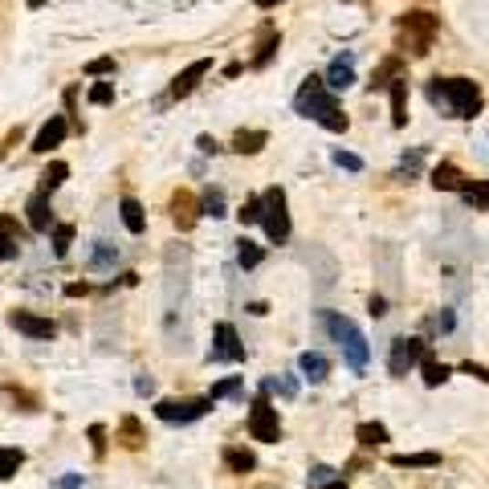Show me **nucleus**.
Wrapping results in <instances>:
<instances>
[{"instance_id":"f257e3e1","label":"nucleus","mask_w":489,"mask_h":489,"mask_svg":"<svg viewBox=\"0 0 489 489\" xmlns=\"http://www.w3.org/2000/svg\"><path fill=\"white\" fill-rule=\"evenodd\" d=\"M424 94L444 119H477L485 107V94L473 78H428Z\"/></svg>"},{"instance_id":"f03ea898","label":"nucleus","mask_w":489,"mask_h":489,"mask_svg":"<svg viewBox=\"0 0 489 489\" xmlns=\"http://www.w3.org/2000/svg\"><path fill=\"white\" fill-rule=\"evenodd\" d=\"M294 110H298L302 119L322 122V127L335 130V135H343V130L351 127V119H347L343 107L335 102V90H330V86L322 82L318 74H310V78H306V82L298 86V94H294Z\"/></svg>"},{"instance_id":"7ed1b4c3","label":"nucleus","mask_w":489,"mask_h":489,"mask_svg":"<svg viewBox=\"0 0 489 489\" xmlns=\"http://www.w3.org/2000/svg\"><path fill=\"white\" fill-rule=\"evenodd\" d=\"M318 322H322V330H327L330 338L338 343V351H343V359L351 371H363L367 359H371V347H367V338H363V330L355 327L351 318H343V314H318Z\"/></svg>"},{"instance_id":"20e7f679","label":"nucleus","mask_w":489,"mask_h":489,"mask_svg":"<svg viewBox=\"0 0 489 489\" xmlns=\"http://www.w3.org/2000/svg\"><path fill=\"white\" fill-rule=\"evenodd\" d=\"M400 46H404V54L412 57H424L428 49H432L436 33H441V21H436L432 13H424V8H412V13L400 16Z\"/></svg>"},{"instance_id":"39448f33","label":"nucleus","mask_w":489,"mask_h":489,"mask_svg":"<svg viewBox=\"0 0 489 489\" xmlns=\"http://www.w3.org/2000/svg\"><path fill=\"white\" fill-rule=\"evenodd\" d=\"M261 224H265V233H269V241L274 244L290 241V204H286L282 188L261 192Z\"/></svg>"},{"instance_id":"423d86ee","label":"nucleus","mask_w":489,"mask_h":489,"mask_svg":"<svg viewBox=\"0 0 489 489\" xmlns=\"http://www.w3.org/2000/svg\"><path fill=\"white\" fill-rule=\"evenodd\" d=\"M249 436L261 444H277L282 441V421H277V408L269 404V396H257L249 404Z\"/></svg>"},{"instance_id":"0eeeda50","label":"nucleus","mask_w":489,"mask_h":489,"mask_svg":"<svg viewBox=\"0 0 489 489\" xmlns=\"http://www.w3.org/2000/svg\"><path fill=\"white\" fill-rule=\"evenodd\" d=\"M424 351H428V343L424 338H408V335H400L396 343H391V355H388V371L396 375V380H404L408 371H416L421 367V359H424Z\"/></svg>"},{"instance_id":"6e6552de","label":"nucleus","mask_w":489,"mask_h":489,"mask_svg":"<svg viewBox=\"0 0 489 489\" xmlns=\"http://www.w3.org/2000/svg\"><path fill=\"white\" fill-rule=\"evenodd\" d=\"M208 408H213V400L208 396H196V400H160L155 404V416L168 424H192L200 421V416H208Z\"/></svg>"},{"instance_id":"1a4fd4ad","label":"nucleus","mask_w":489,"mask_h":489,"mask_svg":"<svg viewBox=\"0 0 489 489\" xmlns=\"http://www.w3.org/2000/svg\"><path fill=\"white\" fill-rule=\"evenodd\" d=\"M213 351H208V363H241L244 359V347L237 338V327L233 322H221V327L213 330Z\"/></svg>"},{"instance_id":"9d476101","label":"nucleus","mask_w":489,"mask_h":489,"mask_svg":"<svg viewBox=\"0 0 489 489\" xmlns=\"http://www.w3.org/2000/svg\"><path fill=\"white\" fill-rule=\"evenodd\" d=\"M8 327L21 330V335H29V338H54L57 335L54 322L41 318V314H33V310H13L8 314Z\"/></svg>"},{"instance_id":"9b49d317","label":"nucleus","mask_w":489,"mask_h":489,"mask_svg":"<svg viewBox=\"0 0 489 489\" xmlns=\"http://www.w3.org/2000/svg\"><path fill=\"white\" fill-rule=\"evenodd\" d=\"M208 69H213V61H208V57H196L188 69H183V74L172 78V86H168V99H188V94L196 90V86H200V78H204Z\"/></svg>"},{"instance_id":"f8f14e48","label":"nucleus","mask_w":489,"mask_h":489,"mask_svg":"<svg viewBox=\"0 0 489 489\" xmlns=\"http://www.w3.org/2000/svg\"><path fill=\"white\" fill-rule=\"evenodd\" d=\"M172 221H176L180 233H192V229H196L200 204H196V196H192V192H176V196H172Z\"/></svg>"},{"instance_id":"ddd939ff","label":"nucleus","mask_w":489,"mask_h":489,"mask_svg":"<svg viewBox=\"0 0 489 489\" xmlns=\"http://www.w3.org/2000/svg\"><path fill=\"white\" fill-rule=\"evenodd\" d=\"M25 213H29V229L33 233H49L54 229V204H49V196L46 192H33L29 196V204H25Z\"/></svg>"},{"instance_id":"4468645a","label":"nucleus","mask_w":489,"mask_h":489,"mask_svg":"<svg viewBox=\"0 0 489 489\" xmlns=\"http://www.w3.org/2000/svg\"><path fill=\"white\" fill-rule=\"evenodd\" d=\"M66 130H69V122L61 119V115H54V119L46 122V127L37 130V139H33V147H29V151L49 155V151H54V147H61V139H66Z\"/></svg>"},{"instance_id":"2eb2a0df","label":"nucleus","mask_w":489,"mask_h":489,"mask_svg":"<svg viewBox=\"0 0 489 489\" xmlns=\"http://www.w3.org/2000/svg\"><path fill=\"white\" fill-rule=\"evenodd\" d=\"M322 82H327L330 90H347V86H355V57H351V54L335 57V61H330V69H327V78H322Z\"/></svg>"},{"instance_id":"dca6fc26","label":"nucleus","mask_w":489,"mask_h":489,"mask_svg":"<svg viewBox=\"0 0 489 489\" xmlns=\"http://www.w3.org/2000/svg\"><path fill=\"white\" fill-rule=\"evenodd\" d=\"M469 183V176L457 168V163H436L432 168V188L436 192H461Z\"/></svg>"},{"instance_id":"f3484780","label":"nucleus","mask_w":489,"mask_h":489,"mask_svg":"<svg viewBox=\"0 0 489 489\" xmlns=\"http://www.w3.org/2000/svg\"><path fill=\"white\" fill-rule=\"evenodd\" d=\"M396 78H404V57H388V61H383V66L371 74L367 90H371V94H375V90H388V86L396 82Z\"/></svg>"},{"instance_id":"a211bd4d","label":"nucleus","mask_w":489,"mask_h":489,"mask_svg":"<svg viewBox=\"0 0 489 489\" xmlns=\"http://www.w3.org/2000/svg\"><path fill=\"white\" fill-rule=\"evenodd\" d=\"M388 90H391V122L408 127V78H396Z\"/></svg>"},{"instance_id":"6ab92c4d","label":"nucleus","mask_w":489,"mask_h":489,"mask_svg":"<svg viewBox=\"0 0 489 489\" xmlns=\"http://www.w3.org/2000/svg\"><path fill=\"white\" fill-rule=\"evenodd\" d=\"M119 216H122V224H127L130 233H143L147 229V213H143V204H139L135 196H122L119 200Z\"/></svg>"},{"instance_id":"aec40b11","label":"nucleus","mask_w":489,"mask_h":489,"mask_svg":"<svg viewBox=\"0 0 489 489\" xmlns=\"http://www.w3.org/2000/svg\"><path fill=\"white\" fill-rule=\"evenodd\" d=\"M224 469H229V473H253V469H257V457H253L249 449H237V444H229V449H224Z\"/></svg>"},{"instance_id":"412c9836","label":"nucleus","mask_w":489,"mask_h":489,"mask_svg":"<svg viewBox=\"0 0 489 489\" xmlns=\"http://www.w3.org/2000/svg\"><path fill=\"white\" fill-rule=\"evenodd\" d=\"M277 46H282V37H277L274 29H261V46H257V54H253V61H249V69H265L269 61H274V54H277Z\"/></svg>"},{"instance_id":"4be33fe9","label":"nucleus","mask_w":489,"mask_h":489,"mask_svg":"<svg viewBox=\"0 0 489 489\" xmlns=\"http://www.w3.org/2000/svg\"><path fill=\"white\" fill-rule=\"evenodd\" d=\"M461 196H465V204L473 208V213H489V180H469L465 188H461Z\"/></svg>"},{"instance_id":"5701e85b","label":"nucleus","mask_w":489,"mask_h":489,"mask_svg":"<svg viewBox=\"0 0 489 489\" xmlns=\"http://www.w3.org/2000/svg\"><path fill=\"white\" fill-rule=\"evenodd\" d=\"M119 441H122V449H143V444H147L143 424H139L135 416H122V421H119Z\"/></svg>"},{"instance_id":"b1692460","label":"nucleus","mask_w":489,"mask_h":489,"mask_svg":"<svg viewBox=\"0 0 489 489\" xmlns=\"http://www.w3.org/2000/svg\"><path fill=\"white\" fill-rule=\"evenodd\" d=\"M265 143H269L265 130H237V135H233V151L237 155H257Z\"/></svg>"},{"instance_id":"393cba45","label":"nucleus","mask_w":489,"mask_h":489,"mask_svg":"<svg viewBox=\"0 0 489 489\" xmlns=\"http://www.w3.org/2000/svg\"><path fill=\"white\" fill-rule=\"evenodd\" d=\"M298 367H302V375L310 383H322L330 375V363H327V355H318V351H306L302 359H298Z\"/></svg>"},{"instance_id":"a878e982","label":"nucleus","mask_w":489,"mask_h":489,"mask_svg":"<svg viewBox=\"0 0 489 489\" xmlns=\"http://www.w3.org/2000/svg\"><path fill=\"white\" fill-rule=\"evenodd\" d=\"M69 180V163H61V160H54L46 172H41V188L37 192H46V196H54V192L61 188V183Z\"/></svg>"},{"instance_id":"bb28decb","label":"nucleus","mask_w":489,"mask_h":489,"mask_svg":"<svg viewBox=\"0 0 489 489\" xmlns=\"http://www.w3.org/2000/svg\"><path fill=\"white\" fill-rule=\"evenodd\" d=\"M396 469H436L441 465V453H404V457H391Z\"/></svg>"},{"instance_id":"cd10ccee","label":"nucleus","mask_w":489,"mask_h":489,"mask_svg":"<svg viewBox=\"0 0 489 489\" xmlns=\"http://www.w3.org/2000/svg\"><path fill=\"white\" fill-rule=\"evenodd\" d=\"M355 441H359L363 449H380V444H388V428L375 424V421H367V424L355 428Z\"/></svg>"},{"instance_id":"c85d7f7f","label":"nucleus","mask_w":489,"mask_h":489,"mask_svg":"<svg viewBox=\"0 0 489 489\" xmlns=\"http://www.w3.org/2000/svg\"><path fill=\"white\" fill-rule=\"evenodd\" d=\"M421 371H424V383H428V388H441V383L449 380V367L436 363L428 351H424V359H421Z\"/></svg>"},{"instance_id":"c756f323","label":"nucleus","mask_w":489,"mask_h":489,"mask_svg":"<svg viewBox=\"0 0 489 489\" xmlns=\"http://www.w3.org/2000/svg\"><path fill=\"white\" fill-rule=\"evenodd\" d=\"M261 257H265V253H261V244H253L249 237H241V244H237V265L241 269H257Z\"/></svg>"},{"instance_id":"7c9ffc66","label":"nucleus","mask_w":489,"mask_h":489,"mask_svg":"<svg viewBox=\"0 0 489 489\" xmlns=\"http://www.w3.org/2000/svg\"><path fill=\"white\" fill-rule=\"evenodd\" d=\"M25 465V453L21 449H0V482L16 477V469Z\"/></svg>"},{"instance_id":"2f4dec72","label":"nucleus","mask_w":489,"mask_h":489,"mask_svg":"<svg viewBox=\"0 0 489 489\" xmlns=\"http://www.w3.org/2000/svg\"><path fill=\"white\" fill-rule=\"evenodd\" d=\"M115 261H119V249H115V244H110V241H99V249H94V261H90V265H94V269H110Z\"/></svg>"},{"instance_id":"473e14b6","label":"nucleus","mask_w":489,"mask_h":489,"mask_svg":"<svg viewBox=\"0 0 489 489\" xmlns=\"http://www.w3.org/2000/svg\"><path fill=\"white\" fill-rule=\"evenodd\" d=\"M69 244H74V224H54V253L66 257Z\"/></svg>"},{"instance_id":"72a5a7b5","label":"nucleus","mask_w":489,"mask_h":489,"mask_svg":"<svg viewBox=\"0 0 489 489\" xmlns=\"http://www.w3.org/2000/svg\"><path fill=\"white\" fill-rule=\"evenodd\" d=\"M90 102L94 107H110V102H115V82H94L90 86Z\"/></svg>"},{"instance_id":"f704fd0d","label":"nucleus","mask_w":489,"mask_h":489,"mask_svg":"<svg viewBox=\"0 0 489 489\" xmlns=\"http://www.w3.org/2000/svg\"><path fill=\"white\" fill-rule=\"evenodd\" d=\"M229 396H241V375H233V380H221V383L213 388V396H208V400L216 404V400H229Z\"/></svg>"},{"instance_id":"c9c22d12","label":"nucleus","mask_w":489,"mask_h":489,"mask_svg":"<svg viewBox=\"0 0 489 489\" xmlns=\"http://www.w3.org/2000/svg\"><path fill=\"white\" fill-rule=\"evenodd\" d=\"M335 477H338L335 469H327V465H314V469H310V477H306V485H310V489H327L330 482H335Z\"/></svg>"},{"instance_id":"e433bc0d","label":"nucleus","mask_w":489,"mask_h":489,"mask_svg":"<svg viewBox=\"0 0 489 489\" xmlns=\"http://www.w3.org/2000/svg\"><path fill=\"white\" fill-rule=\"evenodd\" d=\"M200 213H208V216H224V192H208L204 200H200Z\"/></svg>"},{"instance_id":"4c0bfd02","label":"nucleus","mask_w":489,"mask_h":489,"mask_svg":"<svg viewBox=\"0 0 489 489\" xmlns=\"http://www.w3.org/2000/svg\"><path fill=\"white\" fill-rule=\"evenodd\" d=\"M237 216H241V224H257V221H261V196H249V200H244Z\"/></svg>"},{"instance_id":"58836bf2","label":"nucleus","mask_w":489,"mask_h":489,"mask_svg":"<svg viewBox=\"0 0 489 489\" xmlns=\"http://www.w3.org/2000/svg\"><path fill=\"white\" fill-rule=\"evenodd\" d=\"M335 163H338V168H347V172H363V160H359V155L343 151V147L335 151Z\"/></svg>"},{"instance_id":"ea45409f","label":"nucleus","mask_w":489,"mask_h":489,"mask_svg":"<svg viewBox=\"0 0 489 489\" xmlns=\"http://www.w3.org/2000/svg\"><path fill=\"white\" fill-rule=\"evenodd\" d=\"M16 253H21V237H8L5 233V237H0V261H13Z\"/></svg>"},{"instance_id":"a19ab883","label":"nucleus","mask_w":489,"mask_h":489,"mask_svg":"<svg viewBox=\"0 0 489 489\" xmlns=\"http://www.w3.org/2000/svg\"><path fill=\"white\" fill-rule=\"evenodd\" d=\"M5 233L8 237H25V229L16 224V216H0V237H5Z\"/></svg>"},{"instance_id":"79ce46f5","label":"nucleus","mask_w":489,"mask_h":489,"mask_svg":"<svg viewBox=\"0 0 489 489\" xmlns=\"http://www.w3.org/2000/svg\"><path fill=\"white\" fill-rule=\"evenodd\" d=\"M367 310H371V318H383V314H388V298H383V294H371Z\"/></svg>"},{"instance_id":"37998d69","label":"nucleus","mask_w":489,"mask_h":489,"mask_svg":"<svg viewBox=\"0 0 489 489\" xmlns=\"http://www.w3.org/2000/svg\"><path fill=\"white\" fill-rule=\"evenodd\" d=\"M110 69H115V57H99L86 66V74H110Z\"/></svg>"},{"instance_id":"c03bdc74","label":"nucleus","mask_w":489,"mask_h":489,"mask_svg":"<svg viewBox=\"0 0 489 489\" xmlns=\"http://www.w3.org/2000/svg\"><path fill=\"white\" fill-rule=\"evenodd\" d=\"M461 371H465V375H477L482 383H489V367H482V363H465Z\"/></svg>"},{"instance_id":"a18cd8bd","label":"nucleus","mask_w":489,"mask_h":489,"mask_svg":"<svg viewBox=\"0 0 489 489\" xmlns=\"http://www.w3.org/2000/svg\"><path fill=\"white\" fill-rule=\"evenodd\" d=\"M135 391H139V396H151V391H155V380H151V375H139V380H135Z\"/></svg>"},{"instance_id":"49530a36","label":"nucleus","mask_w":489,"mask_h":489,"mask_svg":"<svg viewBox=\"0 0 489 489\" xmlns=\"http://www.w3.org/2000/svg\"><path fill=\"white\" fill-rule=\"evenodd\" d=\"M102 436H107V432H102V428L94 424V428H90V441H94V453H99V457L107 453V441H102Z\"/></svg>"},{"instance_id":"de8ad7c7","label":"nucleus","mask_w":489,"mask_h":489,"mask_svg":"<svg viewBox=\"0 0 489 489\" xmlns=\"http://www.w3.org/2000/svg\"><path fill=\"white\" fill-rule=\"evenodd\" d=\"M200 151H204V155H216V151H221V143H216L213 135H200Z\"/></svg>"},{"instance_id":"09e8293b","label":"nucleus","mask_w":489,"mask_h":489,"mask_svg":"<svg viewBox=\"0 0 489 489\" xmlns=\"http://www.w3.org/2000/svg\"><path fill=\"white\" fill-rule=\"evenodd\" d=\"M86 290H90V286H86V282H74V286H66V294H69V298H78V294H86Z\"/></svg>"},{"instance_id":"8fccbe9b","label":"nucleus","mask_w":489,"mask_h":489,"mask_svg":"<svg viewBox=\"0 0 489 489\" xmlns=\"http://www.w3.org/2000/svg\"><path fill=\"white\" fill-rule=\"evenodd\" d=\"M78 485H82V482H78V477H66V482H61L57 489H78Z\"/></svg>"},{"instance_id":"3c124183","label":"nucleus","mask_w":489,"mask_h":489,"mask_svg":"<svg viewBox=\"0 0 489 489\" xmlns=\"http://www.w3.org/2000/svg\"><path fill=\"white\" fill-rule=\"evenodd\" d=\"M327 489H347V477H343V473H338V477H335V482H330Z\"/></svg>"},{"instance_id":"603ef678","label":"nucleus","mask_w":489,"mask_h":489,"mask_svg":"<svg viewBox=\"0 0 489 489\" xmlns=\"http://www.w3.org/2000/svg\"><path fill=\"white\" fill-rule=\"evenodd\" d=\"M257 8H274V5H282V0H253Z\"/></svg>"},{"instance_id":"864d4df0","label":"nucleus","mask_w":489,"mask_h":489,"mask_svg":"<svg viewBox=\"0 0 489 489\" xmlns=\"http://www.w3.org/2000/svg\"><path fill=\"white\" fill-rule=\"evenodd\" d=\"M41 5H46V0H29V8H41Z\"/></svg>"}]
</instances>
